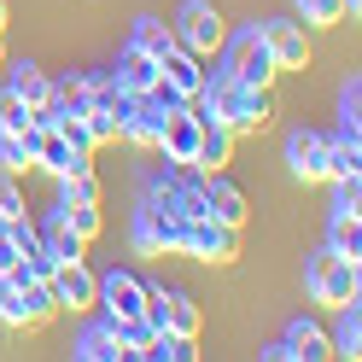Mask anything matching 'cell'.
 <instances>
[{
    "instance_id": "obj_1",
    "label": "cell",
    "mask_w": 362,
    "mask_h": 362,
    "mask_svg": "<svg viewBox=\"0 0 362 362\" xmlns=\"http://www.w3.org/2000/svg\"><path fill=\"white\" fill-rule=\"evenodd\" d=\"M199 117H216V123H228L234 134H257L263 123H269V88H245V82H234L228 71L222 76H205V88L187 100Z\"/></svg>"
},
{
    "instance_id": "obj_2",
    "label": "cell",
    "mask_w": 362,
    "mask_h": 362,
    "mask_svg": "<svg viewBox=\"0 0 362 362\" xmlns=\"http://www.w3.org/2000/svg\"><path fill=\"white\" fill-rule=\"evenodd\" d=\"M304 286H310V298H315V304L339 310V304L362 298V269H356V257L315 252V257H310V269H304Z\"/></svg>"
},
{
    "instance_id": "obj_3",
    "label": "cell",
    "mask_w": 362,
    "mask_h": 362,
    "mask_svg": "<svg viewBox=\"0 0 362 362\" xmlns=\"http://www.w3.org/2000/svg\"><path fill=\"white\" fill-rule=\"evenodd\" d=\"M181 257H199V263H234L240 257V228L216 216H187L181 222Z\"/></svg>"
},
{
    "instance_id": "obj_4",
    "label": "cell",
    "mask_w": 362,
    "mask_h": 362,
    "mask_svg": "<svg viewBox=\"0 0 362 362\" xmlns=\"http://www.w3.org/2000/svg\"><path fill=\"white\" fill-rule=\"evenodd\" d=\"M170 35H175V47H187L193 59H211L222 47V12L211 6V0H187V6L175 12Z\"/></svg>"
},
{
    "instance_id": "obj_5",
    "label": "cell",
    "mask_w": 362,
    "mask_h": 362,
    "mask_svg": "<svg viewBox=\"0 0 362 362\" xmlns=\"http://www.w3.org/2000/svg\"><path fill=\"white\" fill-rule=\"evenodd\" d=\"M146 322L158 333H187L199 339V304H193V292H181V286H146Z\"/></svg>"
},
{
    "instance_id": "obj_6",
    "label": "cell",
    "mask_w": 362,
    "mask_h": 362,
    "mask_svg": "<svg viewBox=\"0 0 362 362\" xmlns=\"http://www.w3.org/2000/svg\"><path fill=\"white\" fill-rule=\"evenodd\" d=\"M257 35H263L269 59H275V71H304L310 64V35H304L298 18H263Z\"/></svg>"
},
{
    "instance_id": "obj_7",
    "label": "cell",
    "mask_w": 362,
    "mask_h": 362,
    "mask_svg": "<svg viewBox=\"0 0 362 362\" xmlns=\"http://www.w3.org/2000/svg\"><path fill=\"white\" fill-rule=\"evenodd\" d=\"M228 76L245 82V88H269V82L281 76L275 59H269V47H263V35H257V24L245 30V35H234V47H228Z\"/></svg>"
},
{
    "instance_id": "obj_8",
    "label": "cell",
    "mask_w": 362,
    "mask_h": 362,
    "mask_svg": "<svg viewBox=\"0 0 362 362\" xmlns=\"http://www.w3.org/2000/svg\"><path fill=\"white\" fill-rule=\"evenodd\" d=\"M134 252L141 257H181V222L164 216L158 205L134 211Z\"/></svg>"
},
{
    "instance_id": "obj_9",
    "label": "cell",
    "mask_w": 362,
    "mask_h": 362,
    "mask_svg": "<svg viewBox=\"0 0 362 362\" xmlns=\"http://www.w3.org/2000/svg\"><path fill=\"white\" fill-rule=\"evenodd\" d=\"M30 141H35V170H47V175L88 170V146H76L59 123H53V129H30Z\"/></svg>"
},
{
    "instance_id": "obj_10",
    "label": "cell",
    "mask_w": 362,
    "mask_h": 362,
    "mask_svg": "<svg viewBox=\"0 0 362 362\" xmlns=\"http://www.w3.org/2000/svg\"><path fill=\"white\" fill-rule=\"evenodd\" d=\"M94 304L105 310V322L141 315V310H146V281H141V275H129V269H111V275L100 281V292H94Z\"/></svg>"
},
{
    "instance_id": "obj_11",
    "label": "cell",
    "mask_w": 362,
    "mask_h": 362,
    "mask_svg": "<svg viewBox=\"0 0 362 362\" xmlns=\"http://www.w3.org/2000/svg\"><path fill=\"white\" fill-rule=\"evenodd\" d=\"M47 286H53L59 310H94V292H100V281L88 275V263H82V257H76V263H59Z\"/></svg>"
},
{
    "instance_id": "obj_12",
    "label": "cell",
    "mask_w": 362,
    "mask_h": 362,
    "mask_svg": "<svg viewBox=\"0 0 362 362\" xmlns=\"http://www.w3.org/2000/svg\"><path fill=\"white\" fill-rule=\"evenodd\" d=\"M234 141H240V134H234L228 123L205 117V129H199V158H193V170H199V175H216V170H228Z\"/></svg>"
},
{
    "instance_id": "obj_13",
    "label": "cell",
    "mask_w": 362,
    "mask_h": 362,
    "mask_svg": "<svg viewBox=\"0 0 362 362\" xmlns=\"http://www.w3.org/2000/svg\"><path fill=\"white\" fill-rule=\"evenodd\" d=\"M322 152H327V134H315V129L286 134V170L298 181H322Z\"/></svg>"
},
{
    "instance_id": "obj_14",
    "label": "cell",
    "mask_w": 362,
    "mask_h": 362,
    "mask_svg": "<svg viewBox=\"0 0 362 362\" xmlns=\"http://www.w3.org/2000/svg\"><path fill=\"white\" fill-rule=\"evenodd\" d=\"M158 76H164L181 100H193L199 88H205V59H193L187 47H170L164 59H158Z\"/></svg>"
},
{
    "instance_id": "obj_15",
    "label": "cell",
    "mask_w": 362,
    "mask_h": 362,
    "mask_svg": "<svg viewBox=\"0 0 362 362\" xmlns=\"http://www.w3.org/2000/svg\"><path fill=\"white\" fill-rule=\"evenodd\" d=\"M35 240H41V252H47L53 263H76V257H82V245H88V240H82L59 211H47V222H35Z\"/></svg>"
},
{
    "instance_id": "obj_16",
    "label": "cell",
    "mask_w": 362,
    "mask_h": 362,
    "mask_svg": "<svg viewBox=\"0 0 362 362\" xmlns=\"http://www.w3.org/2000/svg\"><path fill=\"white\" fill-rule=\"evenodd\" d=\"M205 216L228 222V228H245V193L234 187V181H222V170L205 175Z\"/></svg>"
},
{
    "instance_id": "obj_17",
    "label": "cell",
    "mask_w": 362,
    "mask_h": 362,
    "mask_svg": "<svg viewBox=\"0 0 362 362\" xmlns=\"http://www.w3.org/2000/svg\"><path fill=\"white\" fill-rule=\"evenodd\" d=\"M158 129H164V111H158L146 94L123 105V129H117L123 141H134V146H152V152H158Z\"/></svg>"
},
{
    "instance_id": "obj_18",
    "label": "cell",
    "mask_w": 362,
    "mask_h": 362,
    "mask_svg": "<svg viewBox=\"0 0 362 362\" xmlns=\"http://www.w3.org/2000/svg\"><path fill=\"white\" fill-rule=\"evenodd\" d=\"M281 345H286V362H322V356H333L327 333L315 327V322H304V315L286 327V339H281Z\"/></svg>"
},
{
    "instance_id": "obj_19",
    "label": "cell",
    "mask_w": 362,
    "mask_h": 362,
    "mask_svg": "<svg viewBox=\"0 0 362 362\" xmlns=\"http://www.w3.org/2000/svg\"><path fill=\"white\" fill-rule=\"evenodd\" d=\"M111 76H117V88H123L129 100H141L146 88L158 82V59H146L141 47H123V59H117V71H111Z\"/></svg>"
},
{
    "instance_id": "obj_20",
    "label": "cell",
    "mask_w": 362,
    "mask_h": 362,
    "mask_svg": "<svg viewBox=\"0 0 362 362\" xmlns=\"http://www.w3.org/2000/svg\"><path fill=\"white\" fill-rule=\"evenodd\" d=\"M76 356L82 362H117V356H129L123 339H117V322H94V327L76 339Z\"/></svg>"
},
{
    "instance_id": "obj_21",
    "label": "cell",
    "mask_w": 362,
    "mask_h": 362,
    "mask_svg": "<svg viewBox=\"0 0 362 362\" xmlns=\"http://www.w3.org/2000/svg\"><path fill=\"white\" fill-rule=\"evenodd\" d=\"M327 345H333V356H362V310H356V298L351 304H339V322H333V333H327Z\"/></svg>"
},
{
    "instance_id": "obj_22",
    "label": "cell",
    "mask_w": 362,
    "mask_h": 362,
    "mask_svg": "<svg viewBox=\"0 0 362 362\" xmlns=\"http://www.w3.org/2000/svg\"><path fill=\"white\" fill-rule=\"evenodd\" d=\"M356 170H362V141H339V134H327L322 181H333V175H356Z\"/></svg>"
},
{
    "instance_id": "obj_23",
    "label": "cell",
    "mask_w": 362,
    "mask_h": 362,
    "mask_svg": "<svg viewBox=\"0 0 362 362\" xmlns=\"http://www.w3.org/2000/svg\"><path fill=\"white\" fill-rule=\"evenodd\" d=\"M327 252L362 257V222H356V211H333V222H327Z\"/></svg>"
},
{
    "instance_id": "obj_24",
    "label": "cell",
    "mask_w": 362,
    "mask_h": 362,
    "mask_svg": "<svg viewBox=\"0 0 362 362\" xmlns=\"http://www.w3.org/2000/svg\"><path fill=\"white\" fill-rule=\"evenodd\" d=\"M129 47H141L146 59H164V53L175 47V35H170V24H158V18H134V30H129Z\"/></svg>"
},
{
    "instance_id": "obj_25",
    "label": "cell",
    "mask_w": 362,
    "mask_h": 362,
    "mask_svg": "<svg viewBox=\"0 0 362 362\" xmlns=\"http://www.w3.org/2000/svg\"><path fill=\"white\" fill-rule=\"evenodd\" d=\"M6 88H18V94H24V105H30V111L53 100V82L41 76V71H35L30 59H18V64H12V82H6Z\"/></svg>"
},
{
    "instance_id": "obj_26",
    "label": "cell",
    "mask_w": 362,
    "mask_h": 362,
    "mask_svg": "<svg viewBox=\"0 0 362 362\" xmlns=\"http://www.w3.org/2000/svg\"><path fill=\"white\" fill-rule=\"evenodd\" d=\"M59 205H100V175H94V164L59 175Z\"/></svg>"
},
{
    "instance_id": "obj_27",
    "label": "cell",
    "mask_w": 362,
    "mask_h": 362,
    "mask_svg": "<svg viewBox=\"0 0 362 362\" xmlns=\"http://www.w3.org/2000/svg\"><path fill=\"white\" fill-rule=\"evenodd\" d=\"M0 170L6 175H30L35 170V141L30 134H6L0 129Z\"/></svg>"
},
{
    "instance_id": "obj_28",
    "label": "cell",
    "mask_w": 362,
    "mask_h": 362,
    "mask_svg": "<svg viewBox=\"0 0 362 362\" xmlns=\"http://www.w3.org/2000/svg\"><path fill=\"white\" fill-rule=\"evenodd\" d=\"M53 111H59V123L64 117H82L88 111V76L76 71V76H64V82H53Z\"/></svg>"
},
{
    "instance_id": "obj_29",
    "label": "cell",
    "mask_w": 362,
    "mask_h": 362,
    "mask_svg": "<svg viewBox=\"0 0 362 362\" xmlns=\"http://www.w3.org/2000/svg\"><path fill=\"white\" fill-rule=\"evenodd\" d=\"M117 129H123L117 111H105V105H88V111H82V134H88V146H111V141H117Z\"/></svg>"
},
{
    "instance_id": "obj_30",
    "label": "cell",
    "mask_w": 362,
    "mask_h": 362,
    "mask_svg": "<svg viewBox=\"0 0 362 362\" xmlns=\"http://www.w3.org/2000/svg\"><path fill=\"white\" fill-rule=\"evenodd\" d=\"M0 129L6 134H30L35 129V117H30V105H24L18 88H0Z\"/></svg>"
},
{
    "instance_id": "obj_31",
    "label": "cell",
    "mask_w": 362,
    "mask_h": 362,
    "mask_svg": "<svg viewBox=\"0 0 362 362\" xmlns=\"http://www.w3.org/2000/svg\"><path fill=\"white\" fill-rule=\"evenodd\" d=\"M298 24L310 30H327V24H345V0H298Z\"/></svg>"
},
{
    "instance_id": "obj_32",
    "label": "cell",
    "mask_w": 362,
    "mask_h": 362,
    "mask_svg": "<svg viewBox=\"0 0 362 362\" xmlns=\"http://www.w3.org/2000/svg\"><path fill=\"white\" fill-rule=\"evenodd\" d=\"M59 216L71 222L82 240H94V234H100V205H59Z\"/></svg>"
},
{
    "instance_id": "obj_33",
    "label": "cell",
    "mask_w": 362,
    "mask_h": 362,
    "mask_svg": "<svg viewBox=\"0 0 362 362\" xmlns=\"http://www.w3.org/2000/svg\"><path fill=\"white\" fill-rule=\"evenodd\" d=\"M0 327H30L24 322V298H18V286L0 275Z\"/></svg>"
},
{
    "instance_id": "obj_34",
    "label": "cell",
    "mask_w": 362,
    "mask_h": 362,
    "mask_svg": "<svg viewBox=\"0 0 362 362\" xmlns=\"http://www.w3.org/2000/svg\"><path fill=\"white\" fill-rule=\"evenodd\" d=\"M12 216H30L24 211V187H18V175L0 170V222H12Z\"/></svg>"
},
{
    "instance_id": "obj_35",
    "label": "cell",
    "mask_w": 362,
    "mask_h": 362,
    "mask_svg": "<svg viewBox=\"0 0 362 362\" xmlns=\"http://www.w3.org/2000/svg\"><path fill=\"white\" fill-rule=\"evenodd\" d=\"M362 199V181L356 175H333V211H356Z\"/></svg>"
},
{
    "instance_id": "obj_36",
    "label": "cell",
    "mask_w": 362,
    "mask_h": 362,
    "mask_svg": "<svg viewBox=\"0 0 362 362\" xmlns=\"http://www.w3.org/2000/svg\"><path fill=\"white\" fill-rule=\"evenodd\" d=\"M146 100H152V105H158V111H164V117H170V111H181V105H187V100H181V94H175V88H170V82H164V76H158V82H152V88H146Z\"/></svg>"
},
{
    "instance_id": "obj_37",
    "label": "cell",
    "mask_w": 362,
    "mask_h": 362,
    "mask_svg": "<svg viewBox=\"0 0 362 362\" xmlns=\"http://www.w3.org/2000/svg\"><path fill=\"white\" fill-rule=\"evenodd\" d=\"M12 263H18V245H12V234H6V228H0V275H6Z\"/></svg>"
},
{
    "instance_id": "obj_38",
    "label": "cell",
    "mask_w": 362,
    "mask_h": 362,
    "mask_svg": "<svg viewBox=\"0 0 362 362\" xmlns=\"http://www.w3.org/2000/svg\"><path fill=\"white\" fill-rule=\"evenodd\" d=\"M6 24H12V12H6V0H0V30H6Z\"/></svg>"
},
{
    "instance_id": "obj_39",
    "label": "cell",
    "mask_w": 362,
    "mask_h": 362,
    "mask_svg": "<svg viewBox=\"0 0 362 362\" xmlns=\"http://www.w3.org/2000/svg\"><path fill=\"white\" fill-rule=\"evenodd\" d=\"M0 64H6V30H0Z\"/></svg>"
}]
</instances>
